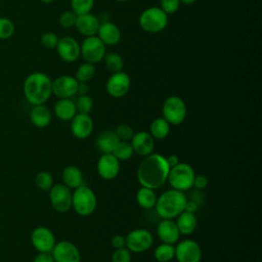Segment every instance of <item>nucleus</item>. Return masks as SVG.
<instances>
[{
  "label": "nucleus",
  "mask_w": 262,
  "mask_h": 262,
  "mask_svg": "<svg viewBox=\"0 0 262 262\" xmlns=\"http://www.w3.org/2000/svg\"><path fill=\"white\" fill-rule=\"evenodd\" d=\"M168 14L159 6L145 8L138 18L140 28L148 34H158L164 31L168 25Z\"/></svg>",
  "instance_id": "nucleus-4"
},
{
  "label": "nucleus",
  "mask_w": 262,
  "mask_h": 262,
  "mask_svg": "<svg viewBox=\"0 0 262 262\" xmlns=\"http://www.w3.org/2000/svg\"><path fill=\"white\" fill-rule=\"evenodd\" d=\"M31 243L38 252H51L56 241L53 232L49 228L38 226L31 233Z\"/></svg>",
  "instance_id": "nucleus-15"
},
{
  "label": "nucleus",
  "mask_w": 262,
  "mask_h": 262,
  "mask_svg": "<svg viewBox=\"0 0 262 262\" xmlns=\"http://www.w3.org/2000/svg\"><path fill=\"white\" fill-rule=\"evenodd\" d=\"M52 80L43 72H33L24 81L23 91L28 102L32 105L45 104L52 94Z\"/></svg>",
  "instance_id": "nucleus-2"
},
{
  "label": "nucleus",
  "mask_w": 262,
  "mask_h": 262,
  "mask_svg": "<svg viewBox=\"0 0 262 262\" xmlns=\"http://www.w3.org/2000/svg\"><path fill=\"white\" fill-rule=\"evenodd\" d=\"M95 73H96L95 66L93 63L85 61L78 67L75 78L78 82L88 83L90 80L93 79V77L95 76Z\"/></svg>",
  "instance_id": "nucleus-32"
},
{
  "label": "nucleus",
  "mask_w": 262,
  "mask_h": 262,
  "mask_svg": "<svg viewBox=\"0 0 262 262\" xmlns=\"http://www.w3.org/2000/svg\"><path fill=\"white\" fill-rule=\"evenodd\" d=\"M75 105H76L77 113L90 114V112L93 108V100L89 95L82 94L75 101Z\"/></svg>",
  "instance_id": "nucleus-37"
},
{
  "label": "nucleus",
  "mask_w": 262,
  "mask_h": 262,
  "mask_svg": "<svg viewBox=\"0 0 262 262\" xmlns=\"http://www.w3.org/2000/svg\"><path fill=\"white\" fill-rule=\"evenodd\" d=\"M30 120L35 127L45 128L50 124L52 120V114L45 104L33 105L30 112Z\"/></svg>",
  "instance_id": "nucleus-23"
},
{
  "label": "nucleus",
  "mask_w": 262,
  "mask_h": 262,
  "mask_svg": "<svg viewBox=\"0 0 262 262\" xmlns=\"http://www.w3.org/2000/svg\"><path fill=\"white\" fill-rule=\"evenodd\" d=\"M154 243L151 232L144 228H138L130 231L125 237V247L131 253L146 252Z\"/></svg>",
  "instance_id": "nucleus-9"
},
{
  "label": "nucleus",
  "mask_w": 262,
  "mask_h": 262,
  "mask_svg": "<svg viewBox=\"0 0 262 262\" xmlns=\"http://www.w3.org/2000/svg\"><path fill=\"white\" fill-rule=\"evenodd\" d=\"M51 255L54 262H81L79 249L70 241L57 242L51 251Z\"/></svg>",
  "instance_id": "nucleus-13"
},
{
  "label": "nucleus",
  "mask_w": 262,
  "mask_h": 262,
  "mask_svg": "<svg viewBox=\"0 0 262 262\" xmlns=\"http://www.w3.org/2000/svg\"><path fill=\"white\" fill-rule=\"evenodd\" d=\"M35 184L41 190L49 191L53 185V177L47 171H40L35 176Z\"/></svg>",
  "instance_id": "nucleus-35"
},
{
  "label": "nucleus",
  "mask_w": 262,
  "mask_h": 262,
  "mask_svg": "<svg viewBox=\"0 0 262 262\" xmlns=\"http://www.w3.org/2000/svg\"><path fill=\"white\" fill-rule=\"evenodd\" d=\"M15 27L13 21L5 16H0V40L9 39L13 36Z\"/></svg>",
  "instance_id": "nucleus-36"
},
{
  "label": "nucleus",
  "mask_w": 262,
  "mask_h": 262,
  "mask_svg": "<svg viewBox=\"0 0 262 262\" xmlns=\"http://www.w3.org/2000/svg\"><path fill=\"white\" fill-rule=\"evenodd\" d=\"M157 234L162 243L174 245L179 241L180 232L173 219H162L157 226Z\"/></svg>",
  "instance_id": "nucleus-22"
},
{
  "label": "nucleus",
  "mask_w": 262,
  "mask_h": 262,
  "mask_svg": "<svg viewBox=\"0 0 262 262\" xmlns=\"http://www.w3.org/2000/svg\"><path fill=\"white\" fill-rule=\"evenodd\" d=\"M157 199H158V196L155 192V189L141 186L136 191V202L143 209L155 208Z\"/></svg>",
  "instance_id": "nucleus-28"
},
{
  "label": "nucleus",
  "mask_w": 262,
  "mask_h": 262,
  "mask_svg": "<svg viewBox=\"0 0 262 262\" xmlns=\"http://www.w3.org/2000/svg\"><path fill=\"white\" fill-rule=\"evenodd\" d=\"M180 1L179 0H160V8L166 14H174L180 8Z\"/></svg>",
  "instance_id": "nucleus-41"
},
{
  "label": "nucleus",
  "mask_w": 262,
  "mask_h": 262,
  "mask_svg": "<svg viewBox=\"0 0 262 262\" xmlns=\"http://www.w3.org/2000/svg\"><path fill=\"white\" fill-rule=\"evenodd\" d=\"M131 252L126 248L116 249L112 255V262H131Z\"/></svg>",
  "instance_id": "nucleus-42"
},
{
  "label": "nucleus",
  "mask_w": 262,
  "mask_h": 262,
  "mask_svg": "<svg viewBox=\"0 0 262 262\" xmlns=\"http://www.w3.org/2000/svg\"><path fill=\"white\" fill-rule=\"evenodd\" d=\"M95 0H71V10L76 14H85L91 12Z\"/></svg>",
  "instance_id": "nucleus-34"
},
{
  "label": "nucleus",
  "mask_w": 262,
  "mask_h": 262,
  "mask_svg": "<svg viewBox=\"0 0 262 262\" xmlns=\"http://www.w3.org/2000/svg\"><path fill=\"white\" fill-rule=\"evenodd\" d=\"M103 62L105 68L111 73H117L123 71L124 68V59L117 52H108L103 57Z\"/></svg>",
  "instance_id": "nucleus-31"
},
{
  "label": "nucleus",
  "mask_w": 262,
  "mask_h": 262,
  "mask_svg": "<svg viewBox=\"0 0 262 262\" xmlns=\"http://www.w3.org/2000/svg\"><path fill=\"white\" fill-rule=\"evenodd\" d=\"M186 202L187 196L183 191L171 188L157 199L156 212L162 219H173L185 210Z\"/></svg>",
  "instance_id": "nucleus-3"
},
{
  "label": "nucleus",
  "mask_w": 262,
  "mask_h": 262,
  "mask_svg": "<svg viewBox=\"0 0 262 262\" xmlns=\"http://www.w3.org/2000/svg\"><path fill=\"white\" fill-rule=\"evenodd\" d=\"M131 87V78L124 72L112 73L105 83V90L107 94L114 98H121L125 96Z\"/></svg>",
  "instance_id": "nucleus-11"
},
{
  "label": "nucleus",
  "mask_w": 262,
  "mask_h": 262,
  "mask_svg": "<svg viewBox=\"0 0 262 262\" xmlns=\"http://www.w3.org/2000/svg\"><path fill=\"white\" fill-rule=\"evenodd\" d=\"M52 94L58 98H71L77 94L78 81L74 76L61 75L52 80Z\"/></svg>",
  "instance_id": "nucleus-14"
},
{
  "label": "nucleus",
  "mask_w": 262,
  "mask_h": 262,
  "mask_svg": "<svg viewBox=\"0 0 262 262\" xmlns=\"http://www.w3.org/2000/svg\"><path fill=\"white\" fill-rule=\"evenodd\" d=\"M96 169L102 179L113 180L120 172V161L113 154H102L97 162Z\"/></svg>",
  "instance_id": "nucleus-18"
},
{
  "label": "nucleus",
  "mask_w": 262,
  "mask_h": 262,
  "mask_svg": "<svg viewBox=\"0 0 262 262\" xmlns=\"http://www.w3.org/2000/svg\"><path fill=\"white\" fill-rule=\"evenodd\" d=\"M94 128L93 120L89 114L77 113L71 120V132L74 137L78 139L88 138Z\"/></svg>",
  "instance_id": "nucleus-17"
},
{
  "label": "nucleus",
  "mask_w": 262,
  "mask_h": 262,
  "mask_svg": "<svg viewBox=\"0 0 262 262\" xmlns=\"http://www.w3.org/2000/svg\"><path fill=\"white\" fill-rule=\"evenodd\" d=\"M174 254H175L174 245L166 244V243H162L161 245H159L154 252L155 259L158 262H170L172 259H174Z\"/></svg>",
  "instance_id": "nucleus-30"
},
{
  "label": "nucleus",
  "mask_w": 262,
  "mask_h": 262,
  "mask_svg": "<svg viewBox=\"0 0 262 262\" xmlns=\"http://www.w3.org/2000/svg\"><path fill=\"white\" fill-rule=\"evenodd\" d=\"M106 54V46L103 42L95 35L90 37H85V39L80 44V56L90 63H97L102 61L104 55Z\"/></svg>",
  "instance_id": "nucleus-8"
},
{
  "label": "nucleus",
  "mask_w": 262,
  "mask_h": 262,
  "mask_svg": "<svg viewBox=\"0 0 262 262\" xmlns=\"http://www.w3.org/2000/svg\"><path fill=\"white\" fill-rule=\"evenodd\" d=\"M180 3L182 4H185V5H190V4H193L196 0H179Z\"/></svg>",
  "instance_id": "nucleus-49"
},
{
  "label": "nucleus",
  "mask_w": 262,
  "mask_h": 262,
  "mask_svg": "<svg viewBox=\"0 0 262 262\" xmlns=\"http://www.w3.org/2000/svg\"><path fill=\"white\" fill-rule=\"evenodd\" d=\"M49 201L58 213H66L72 208V191L63 183L53 184L49 189Z\"/></svg>",
  "instance_id": "nucleus-10"
},
{
  "label": "nucleus",
  "mask_w": 262,
  "mask_h": 262,
  "mask_svg": "<svg viewBox=\"0 0 262 262\" xmlns=\"http://www.w3.org/2000/svg\"><path fill=\"white\" fill-rule=\"evenodd\" d=\"M174 258L177 262H200L202 259V249L193 239H183L175 247Z\"/></svg>",
  "instance_id": "nucleus-12"
},
{
  "label": "nucleus",
  "mask_w": 262,
  "mask_h": 262,
  "mask_svg": "<svg viewBox=\"0 0 262 262\" xmlns=\"http://www.w3.org/2000/svg\"><path fill=\"white\" fill-rule=\"evenodd\" d=\"M119 161H128L134 154L129 141H119L112 152Z\"/></svg>",
  "instance_id": "nucleus-33"
},
{
  "label": "nucleus",
  "mask_w": 262,
  "mask_h": 262,
  "mask_svg": "<svg viewBox=\"0 0 262 262\" xmlns=\"http://www.w3.org/2000/svg\"><path fill=\"white\" fill-rule=\"evenodd\" d=\"M119 141L120 140L114 130H105L98 135L96 146L101 154H112Z\"/></svg>",
  "instance_id": "nucleus-26"
},
{
  "label": "nucleus",
  "mask_w": 262,
  "mask_h": 262,
  "mask_svg": "<svg viewBox=\"0 0 262 262\" xmlns=\"http://www.w3.org/2000/svg\"><path fill=\"white\" fill-rule=\"evenodd\" d=\"M77 15L72 10H66L60 13L58 17V23L63 29H71L75 27Z\"/></svg>",
  "instance_id": "nucleus-39"
},
{
  "label": "nucleus",
  "mask_w": 262,
  "mask_h": 262,
  "mask_svg": "<svg viewBox=\"0 0 262 262\" xmlns=\"http://www.w3.org/2000/svg\"><path fill=\"white\" fill-rule=\"evenodd\" d=\"M130 140H131L130 144L133 148L134 154L141 157H146L151 152H154L155 139L149 134V132L138 131L133 134Z\"/></svg>",
  "instance_id": "nucleus-19"
},
{
  "label": "nucleus",
  "mask_w": 262,
  "mask_h": 262,
  "mask_svg": "<svg viewBox=\"0 0 262 262\" xmlns=\"http://www.w3.org/2000/svg\"><path fill=\"white\" fill-rule=\"evenodd\" d=\"M54 115L61 121H71L77 114L75 101L71 98H58L53 108Z\"/></svg>",
  "instance_id": "nucleus-25"
},
{
  "label": "nucleus",
  "mask_w": 262,
  "mask_h": 262,
  "mask_svg": "<svg viewBox=\"0 0 262 262\" xmlns=\"http://www.w3.org/2000/svg\"><path fill=\"white\" fill-rule=\"evenodd\" d=\"M59 41V37L54 32H45L40 38L42 46L46 49H55Z\"/></svg>",
  "instance_id": "nucleus-38"
},
{
  "label": "nucleus",
  "mask_w": 262,
  "mask_h": 262,
  "mask_svg": "<svg viewBox=\"0 0 262 262\" xmlns=\"http://www.w3.org/2000/svg\"><path fill=\"white\" fill-rule=\"evenodd\" d=\"M40 1H41V2H43V3H46V4H47V3H51V2H53L54 0H40Z\"/></svg>",
  "instance_id": "nucleus-50"
},
{
  "label": "nucleus",
  "mask_w": 262,
  "mask_h": 262,
  "mask_svg": "<svg viewBox=\"0 0 262 262\" xmlns=\"http://www.w3.org/2000/svg\"><path fill=\"white\" fill-rule=\"evenodd\" d=\"M187 107L184 100L177 95L167 97L162 106V116L170 125H179L184 122Z\"/></svg>",
  "instance_id": "nucleus-7"
},
{
  "label": "nucleus",
  "mask_w": 262,
  "mask_h": 262,
  "mask_svg": "<svg viewBox=\"0 0 262 262\" xmlns=\"http://www.w3.org/2000/svg\"><path fill=\"white\" fill-rule=\"evenodd\" d=\"M55 49L60 59L64 62L71 63L78 60L80 57V44L71 36L59 38Z\"/></svg>",
  "instance_id": "nucleus-16"
},
{
  "label": "nucleus",
  "mask_w": 262,
  "mask_h": 262,
  "mask_svg": "<svg viewBox=\"0 0 262 262\" xmlns=\"http://www.w3.org/2000/svg\"><path fill=\"white\" fill-rule=\"evenodd\" d=\"M198 208V205L194 201H188L186 202V205H185V210L184 211H187V212H191V213H194V211L196 210Z\"/></svg>",
  "instance_id": "nucleus-48"
},
{
  "label": "nucleus",
  "mask_w": 262,
  "mask_h": 262,
  "mask_svg": "<svg viewBox=\"0 0 262 262\" xmlns=\"http://www.w3.org/2000/svg\"><path fill=\"white\" fill-rule=\"evenodd\" d=\"M176 218H177L176 225L178 227L180 234L188 235L195 230L198 225V220L194 213L183 211Z\"/></svg>",
  "instance_id": "nucleus-27"
},
{
  "label": "nucleus",
  "mask_w": 262,
  "mask_h": 262,
  "mask_svg": "<svg viewBox=\"0 0 262 262\" xmlns=\"http://www.w3.org/2000/svg\"><path fill=\"white\" fill-rule=\"evenodd\" d=\"M100 23L101 21L95 14L89 12L77 15L75 28L84 37H90L97 35Z\"/></svg>",
  "instance_id": "nucleus-20"
},
{
  "label": "nucleus",
  "mask_w": 262,
  "mask_h": 262,
  "mask_svg": "<svg viewBox=\"0 0 262 262\" xmlns=\"http://www.w3.org/2000/svg\"><path fill=\"white\" fill-rule=\"evenodd\" d=\"M112 246L115 249H119V248H123L125 247V237L121 234H116L113 236L112 238Z\"/></svg>",
  "instance_id": "nucleus-45"
},
{
  "label": "nucleus",
  "mask_w": 262,
  "mask_h": 262,
  "mask_svg": "<svg viewBox=\"0 0 262 262\" xmlns=\"http://www.w3.org/2000/svg\"><path fill=\"white\" fill-rule=\"evenodd\" d=\"M115 1H117V2H127L129 0H115Z\"/></svg>",
  "instance_id": "nucleus-51"
},
{
  "label": "nucleus",
  "mask_w": 262,
  "mask_h": 262,
  "mask_svg": "<svg viewBox=\"0 0 262 262\" xmlns=\"http://www.w3.org/2000/svg\"><path fill=\"white\" fill-rule=\"evenodd\" d=\"M169 170L166 157L151 152L140 162L136 173L137 180L141 186L158 189L167 181Z\"/></svg>",
  "instance_id": "nucleus-1"
},
{
  "label": "nucleus",
  "mask_w": 262,
  "mask_h": 262,
  "mask_svg": "<svg viewBox=\"0 0 262 262\" xmlns=\"http://www.w3.org/2000/svg\"><path fill=\"white\" fill-rule=\"evenodd\" d=\"M114 131L120 141H129L134 134L133 129L127 124H121L117 126V128Z\"/></svg>",
  "instance_id": "nucleus-40"
},
{
  "label": "nucleus",
  "mask_w": 262,
  "mask_h": 262,
  "mask_svg": "<svg viewBox=\"0 0 262 262\" xmlns=\"http://www.w3.org/2000/svg\"><path fill=\"white\" fill-rule=\"evenodd\" d=\"M170 126L171 125L163 117L157 118L150 123L149 134L154 137V139H164L170 133Z\"/></svg>",
  "instance_id": "nucleus-29"
},
{
  "label": "nucleus",
  "mask_w": 262,
  "mask_h": 262,
  "mask_svg": "<svg viewBox=\"0 0 262 262\" xmlns=\"http://www.w3.org/2000/svg\"><path fill=\"white\" fill-rule=\"evenodd\" d=\"M166 161H167V164L170 168L176 166L179 163V159L176 155H170V156L166 157Z\"/></svg>",
  "instance_id": "nucleus-47"
},
{
  "label": "nucleus",
  "mask_w": 262,
  "mask_h": 262,
  "mask_svg": "<svg viewBox=\"0 0 262 262\" xmlns=\"http://www.w3.org/2000/svg\"><path fill=\"white\" fill-rule=\"evenodd\" d=\"M194 176V170L189 164L179 162L176 166L170 168L167 181L172 188L185 191L192 187Z\"/></svg>",
  "instance_id": "nucleus-6"
},
{
  "label": "nucleus",
  "mask_w": 262,
  "mask_h": 262,
  "mask_svg": "<svg viewBox=\"0 0 262 262\" xmlns=\"http://www.w3.org/2000/svg\"><path fill=\"white\" fill-rule=\"evenodd\" d=\"M208 185V178L205 175H195L194 176V180H193V185L195 188L198 189H203L205 187H207Z\"/></svg>",
  "instance_id": "nucleus-44"
},
{
  "label": "nucleus",
  "mask_w": 262,
  "mask_h": 262,
  "mask_svg": "<svg viewBox=\"0 0 262 262\" xmlns=\"http://www.w3.org/2000/svg\"><path fill=\"white\" fill-rule=\"evenodd\" d=\"M88 90H89L88 83H85V82H78L77 93H79L80 95H82V94H87Z\"/></svg>",
  "instance_id": "nucleus-46"
},
{
  "label": "nucleus",
  "mask_w": 262,
  "mask_h": 262,
  "mask_svg": "<svg viewBox=\"0 0 262 262\" xmlns=\"http://www.w3.org/2000/svg\"><path fill=\"white\" fill-rule=\"evenodd\" d=\"M105 46L117 45L122 38L120 28L111 20H104L100 23L97 35H96Z\"/></svg>",
  "instance_id": "nucleus-21"
},
{
  "label": "nucleus",
  "mask_w": 262,
  "mask_h": 262,
  "mask_svg": "<svg viewBox=\"0 0 262 262\" xmlns=\"http://www.w3.org/2000/svg\"><path fill=\"white\" fill-rule=\"evenodd\" d=\"M62 183L71 189H76L84 184V177L82 171L74 165L67 166L61 173Z\"/></svg>",
  "instance_id": "nucleus-24"
},
{
  "label": "nucleus",
  "mask_w": 262,
  "mask_h": 262,
  "mask_svg": "<svg viewBox=\"0 0 262 262\" xmlns=\"http://www.w3.org/2000/svg\"><path fill=\"white\" fill-rule=\"evenodd\" d=\"M33 262H54L51 252H38L34 257Z\"/></svg>",
  "instance_id": "nucleus-43"
},
{
  "label": "nucleus",
  "mask_w": 262,
  "mask_h": 262,
  "mask_svg": "<svg viewBox=\"0 0 262 262\" xmlns=\"http://www.w3.org/2000/svg\"><path fill=\"white\" fill-rule=\"evenodd\" d=\"M97 199L94 191L83 184L72 192V208L80 216H89L96 209Z\"/></svg>",
  "instance_id": "nucleus-5"
}]
</instances>
